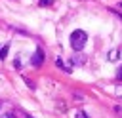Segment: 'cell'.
I'll use <instances>...</instances> for the list:
<instances>
[{
	"mask_svg": "<svg viewBox=\"0 0 122 118\" xmlns=\"http://www.w3.org/2000/svg\"><path fill=\"white\" fill-rule=\"evenodd\" d=\"M86 42H88V34H86L84 30H80V29L72 30V34H71V46H72V49H74V51L84 49Z\"/></svg>",
	"mask_w": 122,
	"mask_h": 118,
	"instance_id": "6da1fadb",
	"label": "cell"
},
{
	"mask_svg": "<svg viewBox=\"0 0 122 118\" xmlns=\"http://www.w3.org/2000/svg\"><path fill=\"white\" fill-rule=\"evenodd\" d=\"M0 118H19V114L8 101H0Z\"/></svg>",
	"mask_w": 122,
	"mask_h": 118,
	"instance_id": "7a4b0ae2",
	"label": "cell"
},
{
	"mask_svg": "<svg viewBox=\"0 0 122 118\" xmlns=\"http://www.w3.org/2000/svg\"><path fill=\"white\" fill-rule=\"evenodd\" d=\"M42 63H44V49L42 48H36V51L30 57V65L38 69V67H42Z\"/></svg>",
	"mask_w": 122,
	"mask_h": 118,
	"instance_id": "3957f363",
	"label": "cell"
},
{
	"mask_svg": "<svg viewBox=\"0 0 122 118\" xmlns=\"http://www.w3.org/2000/svg\"><path fill=\"white\" fill-rule=\"evenodd\" d=\"M8 49H10V44H2V46H0V59H6Z\"/></svg>",
	"mask_w": 122,
	"mask_h": 118,
	"instance_id": "277c9868",
	"label": "cell"
},
{
	"mask_svg": "<svg viewBox=\"0 0 122 118\" xmlns=\"http://www.w3.org/2000/svg\"><path fill=\"white\" fill-rule=\"evenodd\" d=\"M55 65H57L59 69H63L65 72H71V67H67V65L63 63V59H55Z\"/></svg>",
	"mask_w": 122,
	"mask_h": 118,
	"instance_id": "5b68a950",
	"label": "cell"
},
{
	"mask_svg": "<svg viewBox=\"0 0 122 118\" xmlns=\"http://www.w3.org/2000/svg\"><path fill=\"white\" fill-rule=\"evenodd\" d=\"M118 55H120V53H118V49H111V51H109V59H111V61L118 59Z\"/></svg>",
	"mask_w": 122,
	"mask_h": 118,
	"instance_id": "8992f818",
	"label": "cell"
},
{
	"mask_svg": "<svg viewBox=\"0 0 122 118\" xmlns=\"http://www.w3.org/2000/svg\"><path fill=\"white\" fill-rule=\"evenodd\" d=\"M72 61H74V63H76V65H82V63H84V61H86V57H74V59H72Z\"/></svg>",
	"mask_w": 122,
	"mask_h": 118,
	"instance_id": "52a82bcc",
	"label": "cell"
},
{
	"mask_svg": "<svg viewBox=\"0 0 122 118\" xmlns=\"http://www.w3.org/2000/svg\"><path fill=\"white\" fill-rule=\"evenodd\" d=\"M74 118H88V114H86V112H84V110H78V112H76V116H74Z\"/></svg>",
	"mask_w": 122,
	"mask_h": 118,
	"instance_id": "ba28073f",
	"label": "cell"
},
{
	"mask_svg": "<svg viewBox=\"0 0 122 118\" xmlns=\"http://www.w3.org/2000/svg\"><path fill=\"white\" fill-rule=\"evenodd\" d=\"M53 0H40V6H51Z\"/></svg>",
	"mask_w": 122,
	"mask_h": 118,
	"instance_id": "9c48e42d",
	"label": "cell"
},
{
	"mask_svg": "<svg viewBox=\"0 0 122 118\" xmlns=\"http://www.w3.org/2000/svg\"><path fill=\"white\" fill-rule=\"evenodd\" d=\"M116 78H118V80H122V67L116 70Z\"/></svg>",
	"mask_w": 122,
	"mask_h": 118,
	"instance_id": "30bf717a",
	"label": "cell"
},
{
	"mask_svg": "<svg viewBox=\"0 0 122 118\" xmlns=\"http://www.w3.org/2000/svg\"><path fill=\"white\" fill-rule=\"evenodd\" d=\"M118 8H120V10H122V2H118Z\"/></svg>",
	"mask_w": 122,
	"mask_h": 118,
	"instance_id": "8fae6325",
	"label": "cell"
},
{
	"mask_svg": "<svg viewBox=\"0 0 122 118\" xmlns=\"http://www.w3.org/2000/svg\"><path fill=\"white\" fill-rule=\"evenodd\" d=\"M25 118H32V116H30V114H25Z\"/></svg>",
	"mask_w": 122,
	"mask_h": 118,
	"instance_id": "7c38bea8",
	"label": "cell"
}]
</instances>
